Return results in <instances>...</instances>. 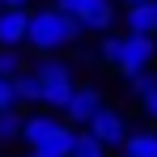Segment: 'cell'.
<instances>
[{
	"instance_id": "cell-16",
	"label": "cell",
	"mask_w": 157,
	"mask_h": 157,
	"mask_svg": "<svg viewBox=\"0 0 157 157\" xmlns=\"http://www.w3.org/2000/svg\"><path fill=\"white\" fill-rule=\"evenodd\" d=\"M17 106V94H13V77H0V110Z\"/></svg>"
},
{
	"instance_id": "cell-11",
	"label": "cell",
	"mask_w": 157,
	"mask_h": 157,
	"mask_svg": "<svg viewBox=\"0 0 157 157\" xmlns=\"http://www.w3.org/2000/svg\"><path fill=\"white\" fill-rule=\"evenodd\" d=\"M21 110L17 106H9V110H0V144H13V140H21Z\"/></svg>"
},
{
	"instance_id": "cell-1",
	"label": "cell",
	"mask_w": 157,
	"mask_h": 157,
	"mask_svg": "<svg viewBox=\"0 0 157 157\" xmlns=\"http://www.w3.org/2000/svg\"><path fill=\"white\" fill-rule=\"evenodd\" d=\"M81 34H85V30H81L68 13H59L55 4H47V9H34V13H30L26 47H34L38 55H59V51H68L72 43H81Z\"/></svg>"
},
{
	"instance_id": "cell-4",
	"label": "cell",
	"mask_w": 157,
	"mask_h": 157,
	"mask_svg": "<svg viewBox=\"0 0 157 157\" xmlns=\"http://www.w3.org/2000/svg\"><path fill=\"white\" fill-rule=\"evenodd\" d=\"M85 132H89L94 140H102L106 149H115V144H123V136H128V119H123V110H115V106L102 102L94 115H89Z\"/></svg>"
},
{
	"instance_id": "cell-5",
	"label": "cell",
	"mask_w": 157,
	"mask_h": 157,
	"mask_svg": "<svg viewBox=\"0 0 157 157\" xmlns=\"http://www.w3.org/2000/svg\"><path fill=\"white\" fill-rule=\"evenodd\" d=\"M106 98H102V89L98 85H72V94H68V102H64V123H72V128H85L89 123V115L102 106Z\"/></svg>"
},
{
	"instance_id": "cell-13",
	"label": "cell",
	"mask_w": 157,
	"mask_h": 157,
	"mask_svg": "<svg viewBox=\"0 0 157 157\" xmlns=\"http://www.w3.org/2000/svg\"><path fill=\"white\" fill-rule=\"evenodd\" d=\"M17 72H26L21 47H0V77H17Z\"/></svg>"
},
{
	"instance_id": "cell-6",
	"label": "cell",
	"mask_w": 157,
	"mask_h": 157,
	"mask_svg": "<svg viewBox=\"0 0 157 157\" xmlns=\"http://www.w3.org/2000/svg\"><path fill=\"white\" fill-rule=\"evenodd\" d=\"M77 26L89 30V34H106V30L115 26V0H85Z\"/></svg>"
},
{
	"instance_id": "cell-14",
	"label": "cell",
	"mask_w": 157,
	"mask_h": 157,
	"mask_svg": "<svg viewBox=\"0 0 157 157\" xmlns=\"http://www.w3.org/2000/svg\"><path fill=\"white\" fill-rule=\"evenodd\" d=\"M13 94H17V102H38V81H34V72H17L13 77Z\"/></svg>"
},
{
	"instance_id": "cell-20",
	"label": "cell",
	"mask_w": 157,
	"mask_h": 157,
	"mask_svg": "<svg viewBox=\"0 0 157 157\" xmlns=\"http://www.w3.org/2000/svg\"><path fill=\"white\" fill-rule=\"evenodd\" d=\"M119 4H140V0H119Z\"/></svg>"
},
{
	"instance_id": "cell-7",
	"label": "cell",
	"mask_w": 157,
	"mask_h": 157,
	"mask_svg": "<svg viewBox=\"0 0 157 157\" xmlns=\"http://www.w3.org/2000/svg\"><path fill=\"white\" fill-rule=\"evenodd\" d=\"M30 9H0V47H26Z\"/></svg>"
},
{
	"instance_id": "cell-2",
	"label": "cell",
	"mask_w": 157,
	"mask_h": 157,
	"mask_svg": "<svg viewBox=\"0 0 157 157\" xmlns=\"http://www.w3.org/2000/svg\"><path fill=\"white\" fill-rule=\"evenodd\" d=\"M34 81H38V106H47V110H64L72 85H77L72 81V64L59 59V55H43L34 64Z\"/></svg>"
},
{
	"instance_id": "cell-15",
	"label": "cell",
	"mask_w": 157,
	"mask_h": 157,
	"mask_svg": "<svg viewBox=\"0 0 157 157\" xmlns=\"http://www.w3.org/2000/svg\"><path fill=\"white\" fill-rule=\"evenodd\" d=\"M153 85H157V72H153V68H140V72H132V77H128V89L136 94V98H144Z\"/></svg>"
},
{
	"instance_id": "cell-19",
	"label": "cell",
	"mask_w": 157,
	"mask_h": 157,
	"mask_svg": "<svg viewBox=\"0 0 157 157\" xmlns=\"http://www.w3.org/2000/svg\"><path fill=\"white\" fill-rule=\"evenodd\" d=\"M26 157H47V153H38V149H26Z\"/></svg>"
},
{
	"instance_id": "cell-8",
	"label": "cell",
	"mask_w": 157,
	"mask_h": 157,
	"mask_svg": "<svg viewBox=\"0 0 157 157\" xmlns=\"http://www.w3.org/2000/svg\"><path fill=\"white\" fill-rule=\"evenodd\" d=\"M59 123H64L59 115H26V119H21V144L38 149V144H43V140H47Z\"/></svg>"
},
{
	"instance_id": "cell-18",
	"label": "cell",
	"mask_w": 157,
	"mask_h": 157,
	"mask_svg": "<svg viewBox=\"0 0 157 157\" xmlns=\"http://www.w3.org/2000/svg\"><path fill=\"white\" fill-rule=\"evenodd\" d=\"M0 9H30V0H0Z\"/></svg>"
},
{
	"instance_id": "cell-10",
	"label": "cell",
	"mask_w": 157,
	"mask_h": 157,
	"mask_svg": "<svg viewBox=\"0 0 157 157\" xmlns=\"http://www.w3.org/2000/svg\"><path fill=\"white\" fill-rule=\"evenodd\" d=\"M119 149H123V157H157V128H144V132H128Z\"/></svg>"
},
{
	"instance_id": "cell-9",
	"label": "cell",
	"mask_w": 157,
	"mask_h": 157,
	"mask_svg": "<svg viewBox=\"0 0 157 157\" xmlns=\"http://www.w3.org/2000/svg\"><path fill=\"white\" fill-rule=\"evenodd\" d=\"M123 26H128V34H157V13H153V0L123 4Z\"/></svg>"
},
{
	"instance_id": "cell-3",
	"label": "cell",
	"mask_w": 157,
	"mask_h": 157,
	"mask_svg": "<svg viewBox=\"0 0 157 157\" xmlns=\"http://www.w3.org/2000/svg\"><path fill=\"white\" fill-rule=\"evenodd\" d=\"M157 59V34H119V51H115V72L132 77L140 68H153Z\"/></svg>"
},
{
	"instance_id": "cell-12",
	"label": "cell",
	"mask_w": 157,
	"mask_h": 157,
	"mask_svg": "<svg viewBox=\"0 0 157 157\" xmlns=\"http://www.w3.org/2000/svg\"><path fill=\"white\" fill-rule=\"evenodd\" d=\"M68 157H106V144H102V140H94L89 132H77L72 153H68Z\"/></svg>"
},
{
	"instance_id": "cell-17",
	"label": "cell",
	"mask_w": 157,
	"mask_h": 157,
	"mask_svg": "<svg viewBox=\"0 0 157 157\" xmlns=\"http://www.w3.org/2000/svg\"><path fill=\"white\" fill-rule=\"evenodd\" d=\"M140 110H144V119H149V123H157V85L140 98Z\"/></svg>"
}]
</instances>
